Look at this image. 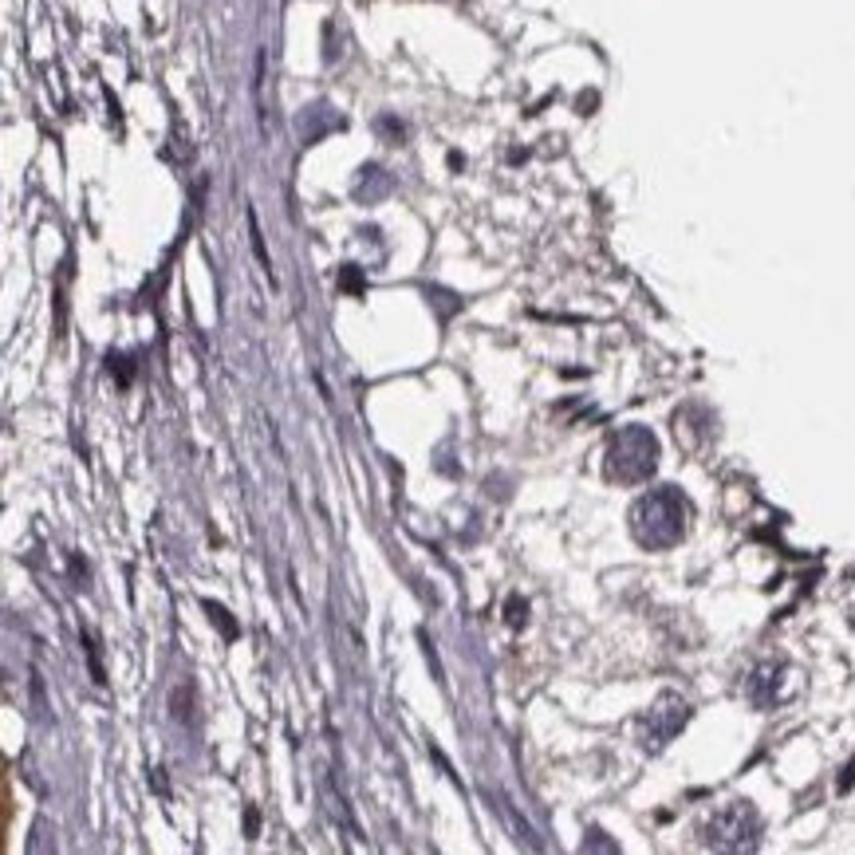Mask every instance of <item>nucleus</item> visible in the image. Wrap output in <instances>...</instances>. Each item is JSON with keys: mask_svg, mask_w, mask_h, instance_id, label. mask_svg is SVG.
Segmentation results:
<instances>
[{"mask_svg": "<svg viewBox=\"0 0 855 855\" xmlns=\"http://www.w3.org/2000/svg\"><path fill=\"white\" fill-rule=\"evenodd\" d=\"M658 469V438L647 426H623L607 442V477L639 485Z\"/></svg>", "mask_w": 855, "mask_h": 855, "instance_id": "2", "label": "nucleus"}, {"mask_svg": "<svg viewBox=\"0 0 855 855\" xmlns=\"http://www.w3.org/2000/svg\"><path fill=\"white\" fill-rule=\"evenodd\" d=\"M686 521H690V505L674 485H658L651 493H643L631 509V532L651 552L674 548L686 536Z\"/></svg>", "mask_w": 855, "mask_h": 855, "instance_id": "1", "label": "nucleus"}, {"mask_svg": "<svg viewBox=\"0 0 855 855\" xmlns=\"http://www.w3.org/2000/svg\"><path fill=\"white\" fill-rule=\"evenodd\" d=\"M686 722H690V702L678 698V694H662L655 706L643 714V722H639V741H643V749L658 753L662 745H670V741L682 733V725Z\"/></svg>", "mask_w": 855, "mask_h": 855, "instance_id": "4", "label": "nucleus"}, {"mask_svg": "<svg viewBox=\"0 0 855 855\" xmlns=\"http://www.w3.org/2000/svg\"><path fill=\"white\" fill-rule=\"evenodd\" d=\"M170 714L182 725H198V690H194L190 678H182V682L174 686V694H170Z\"/></svg>", "mask_w": 855, "mask_h": 855, "instance_id": "8", "label": "nucleus"}, {"mask_svg": "<svg viewBox=\"0 0 855 855\" xmlns=\"http://www.w3.org/2000/svg\"><path fill=\"white\" fill-rule=\"evenodd\" d=\"M107 363H111V375H119V387H131L134 379V363L127 355H107Z\"/></svg>", "mask_w": 855, "mask_h": 855, "instance_id": "11", "label": "nucleus"}, {"mask_svg": "<svg viewBox=\"0 0 855 855\" xmlns=\"http://www.w3.org/2000/svg\"><path fill=\"white\" fill-rule=\"evenodd\" d=\"M525 619H528V603L521 595H513L509 607H505V623H509V627H525Z\"/></svg>", "mask_w": 855, "mask_h": 855, "instance_id": "12", "label": "nucleus"}, {"mask_svg": "<svg viewBox=\"0 0 855 855\" xmlns=\"http://www.w3.org/2000/svg\"><path fill=\"white\" fill-rule=\"evenodd\" d=\"M781 686H785V666L765 662V666H757V670L749 674L745 694H749V702H753L757 710H773V706L781 702Z\"/></svg>", "mask_w": 855, "mask_h": 855, "instance_id": "5", "label": "nucleus"}, {"mask_svg": "<svg viewBox=\"0 0 855 855\" xmlns=\"http://www.w3.org/2000/svg\"><path fill=\"white\" fill-rule=\"evenodd\" d=\"M391 194V174L383 166H363L355 178V198L359 201H379Z\"/></svg>", "mask_w": 855, "mask_h": 855, "instance_id": "7", "label": "nucleus"}, {"mask_svg": "<svg viewBox=\"0 0 855 855\" xmlns=\"http://www.w3.org/2000/svg\"><path fill=\"white\" fill-rule=\"evenodd\" d=\"M339 288L351 292V296H359V292H367V280H363V272L355 264H343L339 268Z\"/></svg>", "mask_w": 855, "mask_h": 855, "instance_id": "10", "label": "nucleus"}, {"mask_svg": "<svg viewBox=\"0 0 855 855\" xmlns=\"http://www.w3.org/2000/svg\"><path fill=\"white\" fill-rule=\"evenodd\" d=\"M379 134H383L387 142H402V138H406V127L398 123L395 115H383V119H379Z\"/></svg>", "mask_w": 855, "mask_h": 855, "instance_id": "13", "label": "nucleus"}, {"mask_svg": "<svg viewBox=\"0 0 855 855\" xmlns=\"http://www.w3.org/2000/svg\"><path fill=\"white\" fill-rule=\"evenodd\" d=\"M249 233H253V249H257V261L264 264V272L272 276V264H268V253H264V237H261V229H257V217L249 213Z\"/></svg>", "mask_w": 855, "mask_h": 855, "instance_id": "14", "label": "nucleus"}, {"mask_svg": "<svg viewBox=\"0 0 855 855\" xmlns=\"http://www.w3.org/2000/svg\"><path fill=\"white\" fill-rule=\"evenodd\" d=\"M761 836V816L749 800H733L718 808L706 824V844L718 852H753Z\"/></svg>", "mask_w": 855, "mask_h": 855, "instance_id": "3", "label": "nucleus"}, {"mask_svg": "<svg viewBox=\"0 0 855 855\" xmlns=\"http://www.w3.org/2000/svg\"><path fill=\"white\" fill-rule=\"evenodd\" d=\"M201 607H205V615H209V619L221 627V635H225V639H237V623L229 619V611H225L221 603H213V599H201Z\"/></svg>", "mask_w": 855, "mask_h": 855, "instance_id": "9", "label": "nucleus"}, {"mask_svg": "<svg viewBox=\"0 0 855 855\" xmlns=\"http://www.w3.org/2000/svg\"><path fill=\"white\" fill-rule=\"evenodd\" d=\"M245 824H249V836H257V824H261V820H257V812H253V808H249V816H245Z\"/></svg>", "mask_w": 855, "mask_h": 855, "instance_id": "15", "label": "nucleus"}, {"mask_svg": "<svg viewBox=\"0 0 855 855\" xmlns=\"http://www.w3.org/2000/svg\"><path fill=\"white\" fill-rule=\"evenodd\" d=\"M343 127H347L343 115H335L328 103H312V107H304V111L296 115V131H300V142H304V146L320 142V138L331 131H343Z\"/></svg>", "mask_w": 855, "mask_h": 855, "instance_id": "6", "label": "nucleus"}]
</instances>
